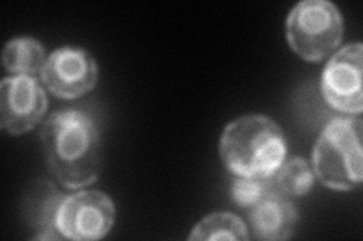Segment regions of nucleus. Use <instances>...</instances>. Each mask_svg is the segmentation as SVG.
I'll list each match as a JSON object with an SVG mask.
<instances>
[{"instance_id": "1", "label": "nucleus", "mask_w": 363, "mask_h": 241, "mask_svg": "<svg viewBox=\"0 0 363 241\" xmlns=\"http://www.w3.org/2000/svg\"><path fill=\"white\" fill-rule=\"evenodd\" d=\"M45 162L67 189H81L99 178L104 160L101 137L94 118L82 110L52 113L41 130Z\"/></svg>"}, {"instance_id": "2", "label": "nucleus", "mask_w": 363, "mask_h": 241, "mask_svg": "<svg viewBox=\"0 0 363 241\" xmlns=\"http://www.w3.org/2000/svg\"><path fill=\"white\" fill-rule=\"evenodd\" d=\"M220 154L238 177L269 178L285 162V134L271 118L245 114L224 129Z\"/></svg>"}, {"instance_id": "3", "label": "nucleus", "mask_w": 363, "mask_h": 241, "mask_svg": "<svg viewBox=\"0 0 363 241\" xmlns=\"http://www.w3.org/2000/svg\"><path fill=\"white\" fill-rule=\"evenodd\" d=\"M313 170L333 190H353L362 184V121L336 118L328 122L313 148Z\"/></svg>"}, {"instance_id": "4", "label": "nucleus", "mask_w": 363, "mask_h": 241, "mask_svg": "<svg viewBox=\"0 0 363 241\" xmlns=\"http://www.w3.org/2000/svg\"><path fill=\"white\" fill-rule=\"evenodd\" d=\"M344 35V20L337 6L327 0H303L286 20V38L291 49L308 62L330 56Z\"/></svg>"}, {"instance_id": "5", "label": "nucleus", "mask_w": 363, "mask_h": 241, "mask_svg": "<svg viewBox=\"0 0 363 241\" xmlns=\"http://www.w3.org/2000/svg\"><path fill=\"white\" fill-rule=\"evenodd\" d=\"M116 221V206L104 192H79L62 199L55 226L62 237L91 241L105 237Z\"/></svg>"}, {"instance_id": "6", "label": "nucleus", "mask_w": 363, "mask_h": 241, "mask_svg": "<svg viewBox=\"0 0 363 241\" xmlns=\"http://www.w3.org/2000/svg\"><path fill=\"white\" fill-rule=\"evenodd\" d=\"M363 47L353 42L340 49L324 68L321 90L333 109L348 114H360L363 110L362 93Z\"/></svg>"}, {"instance_id": "7", "label": "nucleus", "mask_w": 363, "mask_h": 241, "mask_svg": "<svg viewBox=\"0 0 363 241\" xmlns=\"http://www.w3.org/2000/svg\"><path fill=\"white\" fill-rule=\"evenodd\" d=\"M41 78L52 94L72 100L94 89L99 66L86 50L65 45L50 53L43 66Z\"/></svg>"}, {"instance_id": "8", "label": "nucleus", "mask_w": 363, "mask_h": 241, "mask_svg": "<svg viewBox=\"0 0 363 241\" xmlns=\"http://www.w3.org/2000/svg\"><path fill=\"white\" fill-rule=\"evenodd\" d=\"M48 112V97L33 77H5L0 85L2 129L13 136L30 131Z\"/></svg>"}, {"instance_id": "9", "label": "nucleus", "mask_w": 363, "mask_h": 241, "mask_svg": "<svg viewBox=\"0 0 363 241\" xmlns=\"http://www.w3.org/2000/svg\"><path fill=\"white\" fill-rule=\"evenodd\" d=\"M248 219L256 238L281 241L294 235L298 223V211L288 196L272 190L250 208Z\"/></svg>"}, {"instance_id": "10", "label": "nucleus", "mask_w": 363, "mask_h": 241, "mask_svg": "<svg viewBox=\"0 0 363 241\" xmlns=\"http://www.w3.org/2000/svg\"><path fill=\"white\" fill-rule=\"evenodd\" d=\"M45 61L48 59L43 44L30 37L11 40L2 53L4 66L17 76L33 77L38 71H43Z\"/></svg>"}, {"instance_id": "11", "label": "nucleus", "mask_w": 363, "mask_h": 241, "mask_svg": "<svg viewBox=\"0 0 363 241\" xmlns=\"http://www.w3.org/2000/svg\"><path fill=\"white\" fill-rule=\"evenodd\" d=\"M189 240H248L247 228L236 214L213 213L201 219L189 235Z\"/></svg>"}, {"instance_id": "12", "label": "nucleus", "mask_w": 363, "mask_h": 241, "mask_svg": "<svg viewBox=\"0 0 363 241\" xmlns=\"http://www.w3.org/2000/svg\"><path fill=\"white\" fill-rule=\"evenodd\" d=\"M272 187L285 196H304L313 186V170L303 158H292L271 177Z\"/></svg>"}, {"instance_id": "13", "label": "nucleus", "mask_w": 363, "mask_h": 241, "mask_svg": "<svg viewBox=\"0 0 363 241\" xmlns=\"http://www.w3.org/2000/svg\"><path fill=\"white\" fill-rule=\"evenodd\" d=\"M274 187L269 178H253L240 177L236 178L232 186V196L235 202L242 208H252L259 201H262Z\"/></svg>"}]
</instances>
